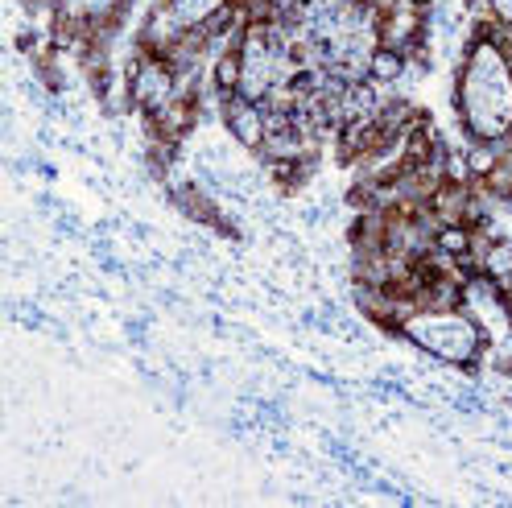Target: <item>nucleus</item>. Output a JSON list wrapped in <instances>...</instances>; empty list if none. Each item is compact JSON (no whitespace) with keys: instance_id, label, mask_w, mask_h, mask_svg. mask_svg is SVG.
<instances>
[{"instance_id":"obj_7","label":"nucleus","mask_w":512,"mask_h":508,"mask_svg":"<svg viewBox=\"0 0 512 508\" xmlns=\"http://www.w3.org/2000/svg\"><path fill=\"white\" fill-rule=\"evenodd\" d=\"M463 153H467V170H471V178H488V174L500 166V157H504V149H500L496 141H471Z\"/></svg>"},{"instance_id":"obj_3","label":"nucleus","mask_w":512,"mask_h":508,"mask_svg":"<svg viewBox=\"0 0 512 508\" xmlns=\"http://www.w3.org/2000/svg\"><path fill=\"white\" fill-rule=\"evenodd\" d=\"M219 116L228 124V133L236 137V145L261 153L265 145V108L244 100V95H228V100H219Z\"/></svg>"},{"instance_id":"obj_10","label":"nucleus","mask_w":512,"mask_h":508,"mask_svg":"<svg viewBox=\"0 0 512 508\" xmlns=\"http://www.w3.org/2000/svg\"><path fill=\"white\" fill-rule=\"evenodd\" d=\"M484 277L508 281L512 277V240H488L484 248Z\"/></svg>"},{"instance_id":"obj_11","label":"nucleus","mask_w":512,"mask_h":508,"mask_svg":"<svg viewBox=\"0 0 512 508\" xmlns=\"http://www.w3.org/2000/svg\"><path fill=\"white\" fill-rule=\"evenodd\" d=\"M488 13H496V17L512 29V0H488Z\"/></svg>"},{"instance_id":"obj_9","label":"nucleus","mask_w":512,"mask_h":508,"mask_svg":"<svg viewBox=\"0 0 512 508\" xmlns=\"http://www.w3.org/2000/svg\"><path fill=\"white\" fill-rule=\"evenodd\" d=\"M471 244H475V232L463 224H438L434 228V248L446 252V257H459V252H467Z\"/></svg>"},{"instance_id":"obj_6","label":"nucleus","mask_w":512,"mask_h":508,"mask_svg":"<svg viewBox=\"0 0 512 508\" xmlns=\"http://www.w3.org/2000/svg\"><path fill=\"white\" fill-rule=\"evenodd\" d=\"M174 203H178L190 219H199V224H207V228H219V219H223V211L203 195V190H199L195 182H182V186L174 190Z\"/></svg>"},{"instance_id":"obj_2","label":"nucleus","mask_w":512,"mask_h":508,"mask_svg":"<svg viewBox=\"0 0 512 508\" xmlns=\"http://www.w3.org/2000/svg\"><path fill=\"white\" fill-rule=\"evenodd\" d=\"M178 95V67L166 58H145L141 75L133 79V108L137 112H162Z\"/></svg>"},{"instance_id":"obj_4","label":"nucleus","mask_w":512,"mask_h":508,"mask_svg":"<svg viewBox=\"0 0 512 508\" xmlns=\"http://www.w3.org/2000/svg\"><path fill=\"white\" fill-rule=\"evenodd\" d=\"M405 71H409V58H405V50H397V46H384V42H376V46L368 50V79H372V83L389 87V83H397Z\"/></svg>"},{"instance_id":"obj_8","label":"nucleus","mask_w":512,"mask_h":508,"mask_svg":"<svg viewBox=\"0 0 512 508\" xmlns=\"http://www.w3.org/2000/svg\"><path fill=\"white\" fill-rule=\"evenodd\" d=\"M170 5L186 29H195V25H207L223 5H232V0H170Z\"/></svg>"},{"instance_id":"obj_1","label":"nucleus","mask_w":512,"mask_h":508,"mask_svg":"<svg viewBox=\"0 0 512 508\" xmlns=\"http://www.w3.org/2000/svg\"><path fill=\"white\" fill-rule=\"evenodd\" d=\"M405 339H418L426 352L451 360L467 372H475L479 356L488 352V331L479 327L467 310H418L401 327Z\"/></svg>"},{"instance_id":"obj_5","label":"nucleus","mask_w":512,"mask_h":508,"mask_svg":"<svg viewBox=\"0 0 512 508\" xmlns=\"http://www.w3.org/2000/svg\"><path fill=\"white\" fill-rule=\"evenodd\" d=\"M240 79H244V54L240 50L215 54V62H211V91H215V100L240 95Z\"/></svg>"},{"instance_id":"obj_12","label":"nucleus","mask_w":512,"mask_h":508,"mask_svg":"<svg viewBox=\"0 0 512 508\" xmlns=\"http://www.w3.org/2000/svg\"><path fill=\"white\" fill-rule=\"evenodd\" d=\"M401 5H409V9H418V13H430L438 0H401Z\"/></svg>"}]
</instances>
